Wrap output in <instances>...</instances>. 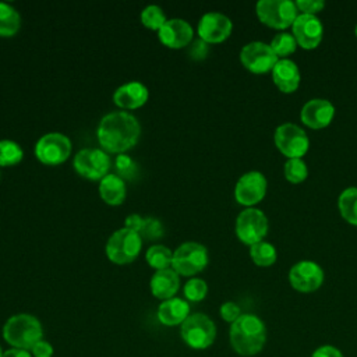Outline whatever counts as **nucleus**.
Masks as SVG:
<instances>
[{"label":"nucleus","instance_id":"21","mask_svg":"<svg viewBox=\"0 0 357 357\" xmlns=\"http://www.w3.org/2000/svg\"><path fill=\"white\" fill-rule=\"evenodd\" d=\"M158 321L166 326L181 325L190 317V304L180 297H172L159 304L156 311Z\"/></svg>","mask_w":357,"mask_h":357},{"label":"nucleus","instance_id":"24","mask_svg":"<svg viewBox=\"0 0 357 357\" xmlns=\"http://www.w3.org/2000/svg\"><path fill=\"white\" fill-rule=\"evenodd\" d=\"M21 26L20 13L10 4L0 1V36H14Z\"/></svg>","mask_w":357,"mask_h":357},{"label":"nucleus","instance_id":"18","mask_svg":"<svg viewBox=\"0 0 357 357\" xmlns=\"http://www.w3.org/2000/svg\"><path fill=\"white\" fill-rule=\"evenodd\" d=\"M335 106L329 100L319 98L310 99L308 102H305L300 112L301 121L314 130L326 127L332 121Z\"/></svg>","mask_w":357,"mask_h":357},{"label":"nucleus","instance_id":"40","mask_svg":"<svg viewBox=\"0 0 357 357\" xmlns=\"http://www.w3.org/2000/svg\"><path fill=\"white\" fill-rule=\"evenodd\" d=\"M144 220H145V218H142V216H139L137 213H132V215L126 218V226L124 227L131 229V230H134V231H137L139 234V231H141V229L144 226Z\"/></svg>","mask_w":357,"mask_h":357},{"label":"nucleus","instance_id":"34","mask_svg":"<svg viewBox=\"0 0 357 357\" xmlns=\"http://www.w3.org/2000/svg\"><path fill=\"white\" fill-rule=\"evenodd\" d=\"M219 314L223 321H226L231 325L241 315V310H240L238 304H236L234 301H226L220 305Z\"/></svg>","mask_w":357,"mask_h":357},{"label":"nucleus","instance_id":"25","mask_svg":"<svg viewBox=\"0 0 357 357\" xmlns=\"http://www.w3.org/2000/svg\"><path fill=\"white\" fill-rule=\"evenodd\" d=\"M339 211L344 220L357 226V187H347L339 195Z\"/></svg>","mask_w":357,"mask_h":357},{"label":"nucleus","instance_id":"23","mask_svg":"<svg viewBox=\"0 0 357 357\" xmlns=\"http://www.w3.org/2000/svg\"><path fill=\"white\" fill-rule=\"evenodd\" d=\"M99 194L107 205H121L127 194L126 181L119 174L109 173L99 181Z\"/></svg>","mask_w":357,"mask_h":357},{"label":"nucleus","instance_id":"17","mask_svg":"<svg viewBox=\"0 0 357 357\" xmlns=\"http://www.w3.org/2000/svg\"><path fill=\"white\" fill-rule=\"evenodd\" d=\"M158 38L166 47L181 49L192 42L194 29L185 20L170 18L158 31Z\"/></svg>","mask_w":357,"mask_h":357},{"label":"nucleus","instance_id":"16","mask_svg":"<svg viewBox=\"0 0 357 357\" xmlns=\"http://www.w3.org/2000/svg\"><path fill=\"white\" fill-rule=\"evenodd\" d=\"M291 33L304 49L317 47L324 36V26L321 20L312 14H298L291 25Z\"/></svg>","mask_w":357,"mask_h":357},{"label":"nucleus","instance_id":"39","mask_svg":"<svg viewBox=\"0 0 357 357\" xmlns=\"http://www.w3.org/2000/svg\"><path fill=\"white\" fill-rule=\"evenodd\" d=\"M311 357H344V356L337 347L332 344H322L312 351Z\"/></svg>","mask_w":357,"mask_h":357},{"label":"nucleus","instance_id":"10","mask_svg":"<svg viewBox=\"0 0 357 357\" xmlns=\"http://www.w3.org/2000/svg\"><path fill=\"white\" fill-rule=\"evenodd\" d=\"M269 229L268 218L261 209L245 208L236 219V234L247 245L262 241Z\"/></svg>","mask_w":357,"mask_h":357},{"label":"nucleus","instance_id":"30","mask_svg":"<svg viewBox=\"0 0 357 357\" xmlns=\"http://www.w3.org/2000/svg\"><path fill=\"white\" fill-rule=\"evenodd\" d=\"M184 298L187 301H192V303H199L202 301L206 294H208V284L204 279L201 278H191L185 282L184 289Z\"/></svg>","mask_w":357,"mask_h":357},{"label":"nucleus","instance_id":"11","mask_svg":"<svg viewBox=\"0 0 357 357\" xmlns=\"http://www.w3.org/2000/svg\"><path fill=\"white\" fill-rule=\"evenodd\" d=\"M275 145L289 159L301 158L310 146L305 131L293 123H283L275 130Z\"/></svg>","mask_w":357,"mask_h":357},{"label":"nucleus","instance_id":"43","mask_svg":"<svg viewBox=\"0 0 357 357\" xmlns=\"http://www.w3.org/2000/svg\"><path fill=\"white\" fill-rule=\"evenodd\" d=\"M354 32H356V36H357V25H356V28H354Z\"/></svg>","mask_w":357,"mask_h":357},{"label":"nucleus","instance_id":"33","mask_svg":"<svg viewBox=\"0 0 357 357\" xmlns=\"http://www.w3.org/2000/svg\"><path fill=\"white\" fill-rule=\"evenodd\" d=\"M139 236L146 240H155V238L163 236V226L155 218H145L144 226L139 231Z\"/></svg>","mask_w":357,"mask_h":357},{"label":"nucleus","instance_id":"5","mask_svg":"<svg viewBox=\"0 0 357 357\" xmlns=\"http://www.w3.org/2000/svg\"><path fill=\"white\" fill-rule=\"evenodd\" d=\"M180 336L188 347L204 350L213 344L216 339V325L206 314H190L180 325Z\"/></svg>","mask_w":357,"mask_h":357},{"label":"nucleus","instance_id":"27","mask_svg":"<svg viewBox=\"0 0 357 357\" xmlns=\"http://www.w3.org/2000/svg\"><path fill=\"white\" fill-rule=\"evenodd\" d=\"M250 255L254 264H257L258 266H269L275 264L278 258L276 248L271 243L264 240L250 245Z\"/></svg>","mask_w":357,"mask_h":357},{"label":"nucleus","instance_id":"20","mask_svg":"<svg viewBox=\"0 0 357 357\" xmlns=\"http://www.w3.org/2000/svg\"><path fill=\"white\" fill-rule=\"evenodd\" d=\"M149 289L152 296L162 301L176 297L180 289V275L173 268L155 271L149 282Z\"/></svg>","mask_w":357,"mask_h":357},{"label":"nucleus","instance_id":"36","mask_svg":"<svg viewBox=\"0 0 357 357\" xmlns=\"http://www.w3.org/2000/svg\"><path fill=\"white\" fill-rule=\"evenodd\" d=\"M296 6H297V10L303 11V14L315 15L318 11H321L325 7V3L322 0H297Z\"/></svg>","mask_w":357,"mask_h":357},{"label":"nucleus","instance_id":"42","mask_svg":"<svg viewBox=\"0 0 357 357\" xmlns=\"http://www.w3.org/2000/svg\"><path fill=\"white\" fill-rule=\"evenodd\" d=\"M3 353H4V350H3L1 346H0V357H3Z\"/></svg>","mask_w":357,"mask_h":357},{"label":"nucleus","instance_id":"15","mask_svg":"<svg viewBox=\"0 0 357 357\" xmlns=\"http://www.w3.org/2000/svg\"><path fill=\"white\" fill-rule=\"evenodd\" d=\"M233 29L230 18L218 11L204 14L198 22L197 33L205 43H220L226 40Z\"/></svg>","mask_w":357,"mask_h":357},{"label":"nucleus","instance_id":"9","mask_svg":"<svg viewBox=\"0 0 357 357\" xmlns=\"http://www.w3.org/2000/svg\"><path fill=\"white\" fill-rule=\"evenodd\" d=\"M110 158L102 148H84L73 159L75 172L91 181H100L110 169Z\"/></svg>","mask_w":357,"mask_h":357},{"label":"nucleus","instance_id":"37","mask_svg":"<svg viewBox=\"0 0 357 357\" xmlns=\"http://www.w3.org/2000/svg\"><path fill=\"white\" fill-rule=\"evenodd\" d=\"M29 351H31L32 357H53L54 349L47 340L42 339L38 343H35Z\"/></svg>","mask_w":357,"mask_h":357},{"label":"nucleus","instance_id":"35","mask_svg":"<svg viewBox=\"0 0 357 357\" xmlns=\"http://www.w3.org/2000/svg\"><path fill=\"white\" fill-rule=\"evenodd\" d=\"M116 167L119 170V176H124V177H131L134 170H135V163L132 162L131 158H128L124 153H120L116 159Z\"/></svg>","mask_w":357,"mask_h":357},{"label":"nucleus","instance_id":"13","mask_svg":"<svg viewBox=\"0 0 357 357\" xmlns=\"http://www.w3.org/2000/svg\"><path fill=\"white\" fill-rule=\"evenodd\" d=\"M324 269L312 261H300L290 268L289 282L300 293H311L324 283Z\"/></svg>","mask_w":357,"mask_h":357},{"label":"nucleus","instance_id":"14","mask_svg":"<svg viewBox=\"0 0 357 357\" xmlns=\"http://www.w3.org/2000/svg\"><path fill=\"white\" fill-rule=\"evenodd\" d=\"M266 178L261 172H247L236 183L234 198L238 204L251 208L252 205L262 201L266 194Z\"/></svg>","mask_w":357,"mask_h":357},{"label":"nucleus","instance_id":"22","mask_svg":"<svg viewBox=\"0 0 357 357\" xmlns=\"http://www.w3.org/2000/svg\"><path fill=\"white\" fill-rule=\"evenodd\" d=\"M272 78L276 86L286 93L294 92L301 81L297 64L290 59H279L272 68Z\"/></svg>","mask_w":357,"mask_h":357},{"label":"nucleus","instance_id":"38","mask_svg":"<svg viewBox=\"0 0 357 357\" xmlns=\"http://www.w3.org/2000/svg\"><path fill=\"white\" fill-rule=\"evenodd\" d=\"M188 54L191 56V59L194 60H202L205 59V56L208 54V43H205L201 39H197L191 43Z\"/></svg>","mask_w":357,"mask_h":357},{"label":"nucleus","instance_id":"28","mask_svg":"<svg viewBox=\"0 0 357 357\" xmlns=\"http://www.w3.org/2000/svg\"><path fill=\"white\" fill-rule=\"evenodd\" d=\"M24 158V151L15 141L0 139V167L18 165Z\"/></svg>","mask_w":357,"mask_h":357},{"label":"nucleus","instance_id":"32","mask_svg":"<svg viewBox=\"0 0 357 357\" xmlns=\"http://www.w3.org/2000/svg\"><path fill=\"white\" fill-rule=\"evenodd\" d=\"M271 47L275 52V54L279 56H289L291 54L297 47V40L293 36V33L289 32H280L273 36L271 42Z\"/></svg>","mask_w":357,"mask_h":357},{"label":"nucleus","instance_id":"2","mask_svg":"<svg viewBox=\"0 0 357 357\" xmlns=\"http://www.w3.org/2000/svg\"><path fill=\"white\" fill-rule=\"evenodd\" d=\"M266 326L264 321L254 314H241L229 331L231 349L243 357H251L262 351L266 343Z\"/></svg>","mask_w":357,"mask_h":357},{"label":"nucleus","instance_id":"8","mask_svg":"<svg viewBox=\"0 0 357 357\" xmlns=\"http://www.w3.org/2000/svg\"><path fill=\"white\" fill-rule=\"evenodd\" d=\"M261 22L271 28L286 29L297 18V6L290 0H259L255 6Z\"/></svg>","mask_w":357,"mask_h":357},{"label":"nucleus","instance_id":"4","mask_svg":"<svg viewBox=\"0 0 357 357\" xmlns=\"http://www.w3.org/2000/svg\"><path fill=\"white\" fill-rule=\"evenodd\" d=\"M142 248V237L127 227L113 231L106 243L107 258L117 265H126L137 259Z\"/></svg>","mask_w":357,"mask_h":357},{"label":"nucleus","instance_id":"3","mask_svg":"<svg viewBox=\"0 0 357 357\" xmlns=\"http://www.w3.org/2000/svg\"><path fill=\"white\" fill-rule=\"evenodd\" d=\"M1 335L11 347L31 350L35 343L43 339V326L35 315L21 312L6 321Z\"/></svg>","mask_w":357,"mask_h":357},{"label":"nucleus","instance_id":"12","mask_svg":"<svg viewBox=\"0 0 357 357\" xmlns=\"http://www.w3.org/2000/svg\"><path fill=\"white\" fill-rule=\"evenodd\" d=\"M240 60L243 66L255 74H264L272 71L279 57L272 50L271 45L254 40L247 43L240 52Z\"/></svg>","mask_w":357,"mask_h":357},{"label":"nucleus","instance_id":"41","mask_svg":"<svg viewBox=\"0 0 357 357\" xmlns=\"http://www.w3.org/2000/svg\"><path fill=\"white\" fill-rule=\"evenodd\" d=\"M3 357H32L29 350H24V349H15V347H10L3 353Z\"/></svg>","mask_w":357,"mask_h":357},{"label":"nucleus","instance_id":"1","mask_svg":"<svg viewBox=\"0 0 357 357\" xmlns=\"http://www.w3.org/2000/svg\"><path fill=\"white\" fill-rule=\"evenodd\" d=\"M96 137L105 152L120 155L135 146L141 137V124L128 112H112L100 119Z\"/></svg>","mask_w":357,"mask_h":357},{"label":"nucleus","instance_id":"31","mask_svg":"<svg viewBox=\"0 0 357 357\" xmlns=\"http://www.w3.org/2000/svg\"><path fill=\"white\" fill-rule=\"evenodd\" d=\"M308 176V169L305 162L301 158H293L287 159L284 163V177L290 183H301L307 178Z\"/></svg>","mask_w":357,"mask_h":357},{"label":"nucleus","instance_id":"19","mask_svg":"<svg viewBox=\"0 0 357 357\" xmlns=\"http://www.w3.org/2000/svg\"><path fill=\"white\" fill-rule=\"evenodd\" d=\"M148 98H149V91L139 81L126 82L120 85L113 93L114 105L127 110H132L144 106Z\"/></svg>","mask_w":357,"mask_h":357},{"label":"nucleus","instance_id":"26","mask_svg":"<svg viewBox=\"0 0 357 357\" xmlns=\"http://www.w3.org/2000/svg\"><path fill=\"white\" fill-rule=\"evenodd\" d=\"M145 259L151 268L155 271L172 268L173 251L163 244H153L146 250Z\"/></svg>","mask_w":357,"mask_h":357},{"label":"nucleus","instance_id":"29","mask_svg":"<svg viewBox=\"0 0 357 357\" xmlns=\"http://www.w3.org/2000/svg\"><path fill=\"white\" fill-rule=\"evenodd\" d=\"M141 22L144 26L152 31H159L162 25L167 21L163 10L156 4H149L141 11Z\"/></svg>","mask_w":357,"mask_h":357},{"label":"nucleus","instance_id":"7","mask_svg":"<svg viewBox=\"0 0 357 357\" xmlns=\"http://www.w3.org/2000/svg\"><path fill=\"white\" fill-rule=\"evenodd\" d=\"M71 141L67 135L53 131L42 135L35 144L36 159L47 166H57L64 163L71 155Z\"/></svg>","mask_w":357,"mask_h":357},{"label":"nucleus","instance_id":"6","mask_svg":"<svg viewBox=\"0 0 357 357\" xmlns=\"http://www.w3.org/2000/svg\"><path fill=\"white\" fill-rule=\"evenodd\" d=\"M208 265V250L197 241H185L173 251L172 268L180 276H194Z\"/></svg>","mask_w":357,"mask_h":357}]
</instances>
